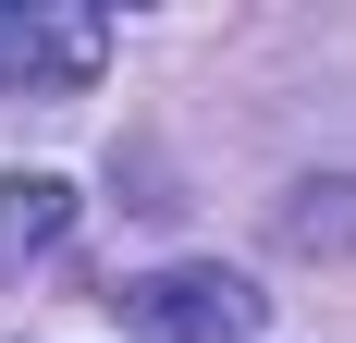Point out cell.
Returning a JSON list of instances; mask_svg holds the SVG:
<instances>
[{"label": "cell", "mask_w": 356, "mask_h": 343, "mask_svg": "<svg viewBox=\"0 0 356 343\" xmlns=\"http://www.w3.org/2000/svg\"><path fill=\"white\" fill-rule=\"evenodd\" d=\"M123 319H136L147 343H258V282L209 270V258H184V270L123 282Z\"/></svg>", "instance_id": "cell-1"}, {"label": "cell", "mask_w": 356, "mask_h": 343, "mask_svg": "<svg viewBox=\"0 0 356 343\" xmlns=\"http://www.w3.org/2000/svg\"><path fill=\"white\" fill-rule=\"evenodd\" d=\"M99 62H111L99 12H0V86H25V99H86Z\"/></svg>", "instance_id": "cell-2"}]
</instances>
